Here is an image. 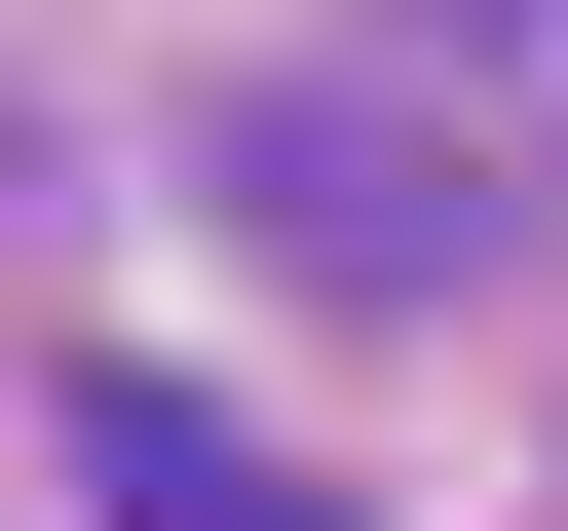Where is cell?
I'll use <instances>...</instances> for the list:
<instances>
[{
	"label": "cell",
	"mask_w": 568,
	"mask_h": 531,
	"mask_svg": "<svg viewBox=\"0 0 568 531\" xmlns=\"http://www.w3.org/2000/svg\"><path fill=\"white\" fill-rule=\"evenodd\" d=\"M114 531H342L304 455H227V418H114Z\"/></svg>",
	"instance_id": "obj_1"
}]
</instances>
